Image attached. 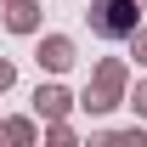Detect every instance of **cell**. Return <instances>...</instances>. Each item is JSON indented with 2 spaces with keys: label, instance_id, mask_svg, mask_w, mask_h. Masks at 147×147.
Returning <instances> with one entry per match:
<instances>
[{
  "label": "cell",
  "instance_id": "cell-3",
  "mask_svg": "<svg viewBox=\"0 0 147 147\" xmlns=\"http://www.w3.org/2000/svg\"><path fill=\"white\" fill-rule=\"evenodd\" d=\"M74 57H79V51H74L68 34H40V40H34V62H40V74H68Z\"/></svg>",
  "mask_w": 147,
  "mask_h": 147
},
{
  "label": "cell",
  "instance_id": "cell-2",
  "mask_svg": "<svg viewBox=\"0 0 147 147\" xmlns=\"http://www.w3.org/2000/svg\"><path fill=\"white\" fill-rule=\"evenodd\" d=\"M85 23H91L96 40H130L142 23V0H91Z\"/></svg>",
  "mask_w": 147,
  "mask_h": 147
},
{
  "label": "cell",
  "instance_id": "cell-10",
  "mask_svg": "<svg viewBox=\"0 0 147 147\" xmlns=\"http://www.w3.org/2000/svg\"><path fill=\"white\" fill-rule=\"evenodd\" d=\"M125 108L136 113V119H147V79L136 85V91H125Z\"/></svg>",
  "mask_w": 147,
  "mask_h": 147
},
{
  "label": "cell",
  "instance_id": "cell-12",
  "mask_svg": "<svg viewBox=\"0 0 147 147\" xmlns=\"http://www.w3.org/2000/svg\"><path fill=\"white\" fill-rule=\"evenodd\" d=\"M0 142H6V130H0Z\"/></svg>",
  "mask_w": 147,
  "mask_h": 147
},
{
  "label": "cell",
  "instance_id": "cell-6",
  "mask_svg": "<svg viewBox=\"0 0 147 147\" xmlns=\"http://www.w3.org/2000/svg\"><path fill=\"white\" fill-rule=\"evenodd\" d=\"M0 130H6V142H11V147H34V142H40V125H34V119H23V113H17V119H0Z\"/></svg>",
  "mask_w": 147,
  "mask_h": 147
},
{
  "label": "cell",
  "instance_id": "cell-4",
  "mask_svg": "<svg viewBox=\"0 0 147 147\" xmlns=\"http://www.w3.org/2000/svg\"><path fill=\"white\" fill-rule=\"evenodd\" d=\"M74 108H79V96H74L68 85H57V79H51V85H40V91H34V113H40V119H45V125H51V119H68Z\"/></svg>",
  "mask_w": 147,
  "mask_h": 147
},
{
  "label": "cell",
  "instance_id": "cell-8",
  "mask_svg": "<svg viewBox=\"0 0 147 147\" xmlns=\"http://www.w3.org/2000/svg\"><path fill=\"white\" fill-rule=\"evenodd\" d=\"M45 142L51 147H74V125L68 119H51V125H45Z\"/></svg>",
  "mask_w": 147,
  "mask_h": 147
},
{
  "label": "cell",
  "instance_id": "cell-13",
  "mask_svg": "<svg viewBox=\"0 0 147 147\" xmlns=\"http://www.w3.org/2000/svg\"><path fill=\"white\" fill-rule=\"evenodd\" d=\"M142 11H147V0H142Z\"/></svg>",
  "mask_w": 147,
  "mask_h": 147
},
{
  "label": "cell",
  "instance_id": "cell-5",
  "mask_svg": "<svg viewBox=\"0 0 147 147\" xmlns=\"http://www.w3.org/2000/svg\"><path fill=\"white\" fill-rule=\"evenodd\" d=\"M0 17L11 34H40V0H0Z\"/></svg>",
  "mask_w": 147,
  "mask_h": 147
},
{
  "label": "cell",
  "instance_id": "cell-9",
  "mask_svg": "<svg viewBox=\"0 0 147 147\" xmlns=\"http://www.w3.org/2000/svg\"><path fill=\"white\" fill-rule=\"evenodd\" d=\"M130 57H136V68H147V23H136V34H130Z\"/></svg>",
  "mask_w": 147,
  "mask_h": 147
},
{
  "label": "cell",
  "instance_id": "cell-11",
  "mask_svg": "<svg viewBox=\"0 0 147 147\" xmlns=\"http://www.w3.org/2000/svg\"><path fill=\"white\" fill-rule=\"evenodd\" d=\"M11 85H17V62H6V57H0V91H11Z\"/></svg>",
  "mask_w": 147,
  "mask_h": 147
},
{
  "label": "cell",
  "instance_id": "cell-7",
  "mask_svg": "<svg viewBox=\"0 0 147 147\" xmlns=\"http://www.w3.org/2000/svg\"><path fill=\"white\" fill-rule=\"evenodd\" d=\"M96 142H102V147H147V130H142V125H130V130H102Z\"/></svg>",
  "mask_w": 147,
  "mask_h": 147
},
{
  "label": "cell",
  "instance_id": "cell-1",
  "mask_svg": "<svg viewBox=\"0 0 147 147\" xmlns=\"http://www.w3.org/2000/svg\"><path fill=\"white\" fill-rule=\"evenodd\" d=\"M125 85H130V68L119 62V57H108V62H96L91 85H85V96H79V108L102 119V113H113L119 102H125Z\"/></svg>",
  "mask_w": 147,
  "mask_h": 147
}]
</instances>
